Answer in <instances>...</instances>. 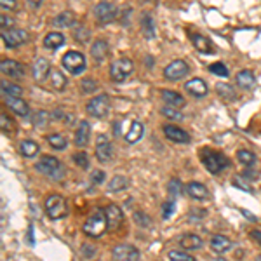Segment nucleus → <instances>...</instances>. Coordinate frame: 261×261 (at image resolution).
<instances>
[{
  "label": "nucleus",
  "mask_w": 261,
  "mask_h": 261,
  "mask_svg": "<svg viewBox=\"0 0 261 261\" xmlns=\"http://www.w3.org/2000/svg\"><path fill=\"white\" fill-rule=\"evenodd\" d=\"M200 160L211 174H219L223 169H226L230 166V160L226 155H223L221 152L213 150L209 147L200 150Z\"/></svg>",
  "instance_id": "obj_1"
},
{
  "label": "nucleus",
  "mask_w": 261,
  "mask_h": 261,
  "mask_svg": "<svg viewBox=\"0 0 261 261\" xmlns=\"http://www.w3.org/2000/svg\"><path fill=\"white\" fill-rule=\"evenodd\" d=\"M35 167L40 174L54 179V181H61L65 178V173H66V169H65L63 162H61L60 158L51 157V155H44L39 162H37Z\"/></svg>",
  "instance_id": "obj_2"
},
{
  "label": "nucleus",
  "mask_w": 261,
  "mask_h": 261,
  "mask_svg": "<svg viewBox=\"0 0 261 261\" xmlns=\"http://www.w3.org/2000/svg\"><path fill=\"white\" fill-rule=\"evenodd\" d=\"M84 234L91 239H98L108 230V221H107V214L105 211L98 209L96 213H92L91 216L87 218V221L82 226Z\"/></svg>",
  "instance_id": "obj_3"
},
{
  "label": "nucleus",
  "mask_w": 261,
  "mask_h": 261,
  "mask_svg": "<svg viewBox=\"0 0 261 261\" xmlns=\"http://www.w3.org/2000/svg\"><path fill=\"white\" fill-rule=\"evenodd\" d=\"M134 70V65L132 61L127 60V58H122V60H117L111 63L110 66V77L113 82H124L126 79H129V75Z\"/></svg>",
  "instance_id": "obj_4"
},
{
  "label": "nucleus",
  "mask_w": 261,
  "mask_h": 261,
  "mask_svg": "<svg viewBox=\"0 0 261 261\" xmlns=\"http://www.w3.org/2000/svg\"><path fill=\"white\" fill-rule=\"evenodd\" d=\"M45 213L51 219H61L66 216V200L61 195H51L45 200Z\"/></svg>",
  "instance_id": "obj_5"
},
{
  "label": "nucleus",
  "mask_w": 261,
  "mask_h": 261,
  "mask_svg": "<svg viewBox=\"0 0 261 261\" xmlns=\"http://www.w3.org/2000/svg\"><path fill=\"white\" fill-rule=\"evenodd\" d=\"M63 68H66L71 75H80L84 70H86V58H84L82 52L77 51H70L63 56Z\"/></svg>",
  "instance_id": "obj_6"
},
{
  "label": "nucleus",
  "mask_w": 261,
  "mask_h": 261,
  "mask_svg": "<svg viewBox=\"0 0 261 261\" xmlns=\"http://www.w3.org/2000/svg\"><path fill=\"white\" fill-rule=\"evenodd\" d=\"M108 110H110V99L105 94L96 96L87 103V113L94 119H105L108 115Z\"/></svg>",
  "instance_id": "obj_7"
},
{
  "label": "nucleus",
  "mask_w": 261,
  "mask_h": 261,
  "mask_svg": "<svg viewBox=\"0 0 261 261\" xmlns=\"http://www.w3.org/2000/svg\"><path fill=\"white\" fill-rule=\"evenodd\" d=\"M94 14H96V20L101 24H110L117 18V7L111 2H108V0H103V2H99L94 7Z\"/></svg>",
  "instance_id": "obj_8"
},
{
  "label": "nucleus",
  "mask_w": 261,
  "mask_h": 261,
  "mask_svg": "<svg viewBox=\"0 0 261 261\" xmlns=\"http://www.w3.org/2000/svg\"><path fill=\"white\" fill-rule=\"evenodd\" d=\"M96 158H98L101 164L110 162L113 158V145L110 143V139L107 138L105 134H99L98 139H96Z\"/></svg>",
  "instance_id": "obj_9"
},
{
  "label": "nucleus",
  "mask_w": 261,
  "mask_h": 261,
  "mask_svg": "<svg viewBox=\"0 0 261 261\" xmlns=\"http://www.w3.org/2000/svg\"><path fill=\"white\" fill-rule=\"evenodd\" d=\"M190 66L185 63L183 60H174L173 63H169L164 70V77L167 80H181L188 75Z\"/></svg>",
  "instance_id": "obj_10"
},
{
  "label": "nucleus",
  "mask_w": 261,
  "mask_h": 261,
  "mask_svg": "<svg viewBox=\"0 0 261 261\" xmlns=\"http://www.w3.org/2000/svg\"><path fill=\"white\" fill-rule=\"evenodd\" d=\"M2 39H4V44L7 47L14 49L20 47L21 44H24L28 40V33L24 30H20V28H11L7 32H2Z\"/></svg>",
  "instance_id": "obj_11"
},
{
  "label": "nucleus",
  "mask_w": 261,
  "mask_h": 261,
  "mask_svg": "<svg viewBox=\"0 0 261 261\" xmlns=\"http://www.w3.org/2000/svg\"><path fill=\"white\" fill-rule=\"evenodd\" d=\"M111 256H113V260L120 261H136L139 260V251L129 244H119L111 249Z\"/></svg>",
  "instance_id": "obj_12"
},
{
  "label": "nucleus",
  "mask_w": 261,
  "mask_h": 261,
  "mask_svg": "<svg viewBox=\"0 0 261 261\" xmlns=\"http://www.w3.org/2000/svg\"><path fill=\"white\" fill-rule=\"evenodd\" d=\"M162 130H164V134H166V138L169 139V141H174V143H188L190 141V134L178 126L167 124V126H164Z\"/></svg>",
  "instance_id": "obj_13"
},
{
  "label": "nucleus",
  "mask_w": 261,
  "mask_h": 261,
  "mask_svg": "<svg viewBox=\"0 0 261 261\" xmlns=\"http://www.w3.org/2000/svg\"><path fill=\"white\" fill-rule=\"evenodd\" d=\"M0 70L4 75L11 77V79H21L24 75V66L14 60H4L0 63Z\"/></svg>",
  "instance_id": "obj_14"
},
{
  "label": "nucleus",
  "mask_w": 261,
  "mask_h": 261,
  "mask_svg": "<svg viewBox=\"0 0 261 261\" xmlns=\"http://www.w3.org/2000/svg\"><path fill=\"white\" fill-rule=\"evenodd\" d=\"M105 214H107V221H108V230H117L122 223V211L119 206L110 204V206L105 207Z\"/></svg>",
  "instance_id": "obj_15"
},
{
  "label": "nucleus",
  "mask_w": 261,
  "mask_h": 261,
  "mask_svg": "<svg viewBox=\"0 0 261 261\" xmlns=\"http://www.w3.org/2000/svg\"><path fill=\"white\" fill-rule=\"evenodd\" d=\"M51 63H49L45 58H39V60H35V63H33V79L37 80V82H44L45 80V77L51 73Z\"/></svg>",
  "instance_id": "obj_16"
},
{
  "label": "nucleus",
  "mask_w": 261,
  "mask_h": 261,
  "mask_svg": "<svg viewBox=\"0 0 261 261\" xmlns=\"http://www.w3.org/2000/svg\"><path fill=\"white\" fill-rule=\"evenodd\" d=\"M185 91L195 98H204L207 94V86L202 79H192L185 84Z\"/></svg>",
  "instance_id": "obj_17"
},
{
  "label": "nucleus",
  "mask_w": 261,
  "mask_h": 261,
  "mask_svg": "<svg viewBox=\"0 0 261 261\" xmlns=\"http://www.w3.org/2000/svg\"><path fill=\"white\" fill-rule=\"evenodd\" d=\"M89 138H91V124L87 122V120H80L75 132V145L80 148L86 147L87 143H89Z\"/></svg>",
  "instance_id": "obj_18"
},
{
  "label": "nucleus",
  "mask_w": 261,
  "mask_h": 261,
  "mask_svg": "<svg viewBox=\"0 0 261 261\" xmlns=\"http://www.w3.org/2000/svg\"><path fill=\"white\" fill-rule=\"evenodd\" d=\"M186 194L190 195L192 198H195V200H206L207 197H209V192H207L206 185H202V183H197V181H192L186 185Z\"/></svg>",
  "instance_id": "obj_19"
},
{
  "label": "nucleus",
  "mask_w": 261,
  "mask_h": 261,
  "mask_svg": "<svg viewBox=\"0 0 261 261\" xmlns=\"http://www.w3.org/2000/svg\"><path fill=\"white\" fill-rule=\"evenodd\" d=\"M5 103H7V107L11 108L14 113L20 115V117H26V115L30 113V108H28V105L24 103L21 98H14V96H5Z\"/></svg>",
  "instance_id": "obj_20"
},
{
  "label": "nucleus",
  "mask_w": 261,
  "mask_h": 261,
  "mask_svg": "<svg viewBox=\"0 0 261 261\" xmlns=\"http://www.w3.org/2000/svg\"><path fill=\"white\" fill-rule=\"evenodd\" d=\"M179 245H181L185 251H197L204 245V240H202L198 235L186 234V235H183V237H179Z\"/></svg>",
  "instance_id": "obj_21"
},
{
  "label": "nucleus",
  "mask_w": 261,
  "mask_h": 261,
  "mask_svg": "<svg viewBox=\"0 0 261 261\" xmlns=\"http://www.w3.org/2000/svg\"><path fill=\"white\" fill-rule=\"evenodd\" d=\"M232 245H234L232 240H230L228 237H225V235H214V237L211 239V249L218 254H223V253H226V251H230Z\"/></svg>",
  "instance_id": "obj_22"
},
{
  "label": "nucleus",
  "mask_w": 261,
  "mask_h": 261,
  "mask_svg": "<svg viewBox=\"0 0 261 261\" xmlns=\"http://www.w3.org/2000/svg\"><path fill=\"white\" fill-rule=\"evenodd\" d=\"M75 21H77V16L73 14V12H71V11H63V12H60V14L54 18L52 24H54V26H58V28H70V26H73V24H75Z\"/></svg>",
  "instance_id": "obj_23"
},
{
  "label": "nucleus",
  "mask_w": 261,
  "mask_h": 261,
  "mask_svg": "<svg viewBox=\"0 0 261 261\" xmlns=\"http://www.w3.org/2000/svg\"><path fill=\"white\" fill-rule=\"evenodd\" d=\"M160 96H162L164 103L166 105H171V107H176V108L185 107V98L179 96L178 92L169 91V89H164V91H160Z\"/></svg>",
  "instance_id": "obj_24"
},
{
  "label": "nucleus",
  "mask_w": 261,
  "mask_h": 261,
  "mask_svg": "<svg viewBox=\"0 0 261 261\" xmlns=\"http://www.w3.org/2000/svg\"><path fill=\"white\" fill-rule=\"evenodd\" d=\"M44 45L47 49H51V51H56V49H60L61 45H65V35L58 32L47 33V35L44 37Z\"/></svg>",
  "instance_id": "obj_25"
},
{
  "label": "nucleus",
  "mask_w": 261,
  "mask_h": 261,
  "mask_svg": "<svg viewBox=\"0 0 261 261\" xmlns=\"http://www.w3.org/2000/svg\"><path fill=\"white\" fill-rule=\"evenodd\" d=\"M235 80H237V86L240 87V89H251V87H254V84H256L254 73L251 70H240L237 73V77H235Z\"/></svg>",
  "instance_id": "obj_26"
},
{
  "label": "nucleus",
  "mask_w": 261,
  "mask_h": 261,
  "mask_svg": "<svg viewBox=\"0 0 261 261\" xmlns=\"http://www.w3.org/2000/svg\"><path fill=\"white\" fill-rule=\"evenodd\" d=\"M192 42H194L195 49H197L198 52H204V54H213V52H214L213 44H211V40L207 39V37L194 35V37H192Z\"/></svg>",
  "instance_id": "obj_27"
},
{
  "label": "nucleus",
  "mask_w": 261,
  "mask_h": 261,
  "mask_svg": "<svg viewBox=\"0 0 261 261\" xmlns=\"http://www.w3.org/2000/svg\"><path fill=\"white\" fill-rule=\"evenodd\" d=\"M143 132H145V127H143V124L139 122V120H132V124H130L129 127V132L126 134V141L127 143H136L141 139Z\"/></svg>",
  "instance_id": "obj_28"
},
{
  "label": "nucleus",
  "mask_w": 261,
  "mask_h": 261,
  "mask_svg": "<svg viewBox=\"0 0 261 261\" xmlns=\"http://www.w3.org/2000/svg\"><path fill=\"white\" fill-rule=\"evenodd\" d=\"M108 54V44L105 40H96L91 47V56L96 61H103Z\"/></svg>",
  "instance_id": "obj_29"
},
{
  "label": "nucleus",
  "mask_w": 261,
  "mask_h": 261,
  "mask_svg": "<svg viewBox=\"0 0 261 261\" xmlns=\"http://www.w3.org/2000/svg\"><path fill=\"white\" fill-rule=\"evenodd\" d=\"M20 152L23 157L32 158L39 153V145L35 141H30V139H24V141L20 143Z\"/></svg>",
  "instance_id": "obj_30"
},
{
  "label": "nucleus",
  "mask_w": 261,
  "mask_h": 261,
  "mask_svg": "<svg viewBox=\"0 0 261 261\" xmlns=\"http://www.w3.org/2000/svg\"><path fill=\"white\" fill-rule=\"evenodd\" d=\"M49 79H51V84L56 91H63L65 87H66V77H65L60 70H56V68L51 70V77H49Z\"/></svg>",
  "instance_id": "obj_31"
},
{
  "label": "nucleus",
  "mask_w": 261,
  "mask_h": 261,
  "mask_svg": "<svg viewBox=\"0 0 261 261\" xmlns=\"http://www.w3.org/2000/svg\"><path fill=\"white\" fill-rule=\"evenodd\" d=\"M127 185H129V181H127L126 176H113L111 178V181L108 183V192H111V194H115V192H122L127 188Z\"/></svg>",
  "instance_id": "obj_32"
},
{
  "label": "nucleus",
  "mask_w": 261,
  "mask_h": 261,
  "mask_svg": "<svg viewBox=\"0 0 261 261\" xmlns=\"http://www.w3.org/2000/svg\"><path fill=\"white\" fill-rule=\"evenodd\" d=\"M47 143L51 145L52 148H54V150H66V147H68L66 138H65L63 134H60V132L49 134L47 136Z\"/></svg>",
  "instance_id": "obj_33"
},
{
  "label": "nucleus",
  "mask_w": 261,
  "mask_h": 261,
  "mask_svg": "<svg viewBox=\"0 0 261 261\" xmlns=\"http://www.w3.org/2000/svg\"><path fill=\"white\" fill-rule=\"evenodd\" d=\"M141 30H143V33H145V37H147V39H153V37H155V23H153V20H152L150 14H143Z\"/></svg>",
  "instance_id": "obj_34"
},
{
  "label": "nucleus",
  "mask_w": 261,
  "mask_h": 261,
  "mask_svg": "<svg viewBox=\"0 0 261 261\" xmlns=\"http://www.w3.org/2000/svg\"><path fill=\"white\" fill-rule=\"evenodd\" d=\"M0 87H2V94L4 96L21 98V94H23V89H21L20 86H16V84H9V82H5V80H2V82H0Z\"/></svg>",
  "instance_id": "obj_35"
},
{
  "label": "nucleus",
  "mask_w": 261,
  "mask_h": 261,
  "mask_svg": "<svg viewBox=\"0 0 261 261\" xmlns=\"http://www.w3.org/2000/svg\"><path fill=\"white\" fill-rule=\"evenodd\" d=\"M237 158H239V162H242L245 167H253L254 164H256V155L249 150H239Z\"/></svg>",
  "instance_id": "obj_36"
},
{
  "label": "nucleus",
  "mask_w": 261,
  "mask_h": 261,
  "mask_svg": "<svg viewBox=\"0 0 261 261\" xmlns=\"http://www.w3.org/2000/svg\"><path fill=\"white\" fill-rule=\"evenodd\" d=\"M216 92L221 96L223 99L230 101V99H235V89L228 84H218L216 86Z\"/></svg>",
  "instance_id": "obj_37"
},
{
  "label": "nucleus",
  "mask_w": 261,
  "mask_h": 261,
  "mask_svg": "<svg viewBox=\"0 0 261 261\" xmlns=\"http://www.w3.org/2000/svg\"><path fill=\"white\" fill-rule=\"evenodd\" d=\"M160 113H162L164 117H167V119H171V120H183V119H185V115L179 111V108L171 107V105L164 107L162 110H160Z\"/></svg>",
  "instance_id": "obj_38"
},
{
  "label": "nucleus",
  "mask_w": 261,
  "mask_h": 261,
  "mask_svg": "<svg viewBox=\"0 0 261 261\" xmlns=\"http://www.w3.org/2000/svg\"><path fill=\"white\" fill-rule=\"evenodd\" d=\"M49 120H51V115H49L47 111L40 110V111H35V113H33L32 122H33V126H37V127H44V126H47Z\"/></svg>",
  "instance_id": "obj_39"
},
{
  "label": "nucleus",
  "mask_w": 261,
  "mask_h": 261,
  "mask_svg": "<svg viewBox=\"0 0 261 261\" xmlns=\"http://www.w3.org/2000/svg\"><path fill=\"white\" fill-rule=\"evenodd\" d=\"M73 37H75L77 42L86 44V42H89V37H91V32H89L87 28H84V26H77V30H75V32H73Z\"/></svg>",
  "instance_id": "obj_40"
},
{
  "label": "nucleus",
  "mask_w": 261,
  "mask_h": 261,
  "mask_svg": "<svg viewBox=\"0 0 261 261\" xmlns=\"http://www.w3.org/2000/svg\"><path fill=\"white\" fill-rule=\"evenodd\" d=\"M73 162H75V166H79L80 169H87V167H89V157H87V153H84V152H77V153H73Z\"/></svg>",
  "instance_id": "obj_41"
},
{
  "label": "nucleus",
  "mask_w": 261,
  "mask_h": 261,
  "mask_svg": "<svg viewBox=\"0 0 261 261\" xmlns=\"http://www.w3.org/2000/svg\"><path fill=\"white\" fill-rule=\"evenodd\" d=\"M80 89H82V94H89V92H94L98 89V84L94 79H82Z\"/></svg>",
  "instance_id": "obj_42"
},
{
  "label": "nucleus",
  "mask_w": 261,
  "mask_h": 261,
  "mask_svg": "<svg viewBox=\"0 0 261 261\" xmlns=\"http://www.w3.org/2000/svg\"><path fill=\"white\" fill-rule=\"evenodd\" d=\"M181 181H179L178 178H174L169 181V185H167V190H169V195L171 197H178L179 194H181Z\"/></svg>",
  "instance_id": "obj_43"
},
{
  "label": "nucleus",
  "mask_w": 261,
  "mask_h": 261,
  "mask_svg": "<svg viewBox=\"0 0 261 261\" xmlns=\"http://www.w3.org/2000/svg\"><path fill=\"white\" fill-rule=\"evenodd\" d=\"M209 71H211V73H216V75H219V77H228V75H230L228 68H226V65H223V63H214V65H211V66H209Z\"/></svg>",
  "instance_id": "obj_44"
},
{
  "label": "nucleus",
  "mask_w": 261,
  "mask_h": 261,
  "mask_svg": "<svg viewBox=\"0 0 261 261\" xmlns=\"http://www.w3.org/2000/svg\"><path fill=\"white\" fill-rule=\"evenodd\" d=\"M174 211H176V204H174L173 200H167L162 204V218L164 219H169V218L174 214Z\"/></svg>",
  "instance_id": "obj_45"
},
{
  "label": "nucleus",
  "mask_w": 261,
  "mask_h": 261,
  "mask_svg": "<svg viewBox=\"0 0 261 261\" xmlns=\"http://www.w3.org/2000/svg\"><path fill=\"white\" fill-rule=\"evenodd\" d=\"M134 221L138 223L141 228H147V226H150L152 225V221H150V218L147 216L145 213H134Z\"/></svg>",
  "instance_id": "obj_46"
},
{
  "label": "nucleus",
  "mask_w": 261,
  "mask_h": 261,
  "mask_svg": "<svg viewBox=\"0 0 261 261\" xmlns=\"http://www.w3.org/2000/svg\"><path fill=\"white\" fill-rule=\"evenodd\" d=\"M169 260H178V261H194V258L188 253H183V251H171L169 253Z\"/></svg>",
  "instance_id": "obj_47"
},
{
  "label": "nucleus",
  "mask_w": 261,
  "mask_h": 261,
  "mask_svg": "<svg viewBox=\"0 0 261 261\" xmlns=\"http://www.w3.org/2000/svg\"><path fill=\"white\" fill-rule=\"evenodd\" d=\"M0 126H2V132H5V134H9V132L14 129V127H12V120L9 119L5 113L0 115Z\"/></svg>",
  "instance_id": "obj_48"
},
{
  "label": "nucleus",
  "mask_w": 261,
  "mask_h": 261,
  "mask_svg": "<svg viewBox=\"0 0 261 261\" xmlns=\"http://www.w3.org/2000/svg\"><path fill=\"white\" fill-rule=\"evenodd\" d=\"M91 181L94 183V185L103 183L105 181V173H103V171H99V169L92 171V173H91Z\"/></svg>",
  "instance_id": "obj_49"
},
{
  "label": "nucleus",
  "mask_w": 261,
  "mask_h": 261,
  "mask_svg": "<svg viewBox=\"0 0 261 261\" xmlns=\"http://www.w3.org/2000/svg\"><path fill=\"white\" fill-rule=\"evenodd\" d=\"M234 185H235V186H239V188H240V190H244V192H249V194H251V192H253V190H251V186L247 185V183H245V179L242 178V176H237V178L234 179Z\"/></svg>",
  "instance_id": "obj_50"
},
{
  "label": "nucleus",
  "mask_w": 261,
  "mask_h": 261,
  "mask_svg": "<svg viewBox=\"0 0 261 261\" xmlns=\"http://www.w3.org/2000/svg\"><path fill=\"white\" fill-rule=\"evenodd\" d=\"M204 216H206V211L202 209H192L190 214H188V218H190L192 221H200V219H204Z\"/></svg>",
  "instance_id": "obj_51"
},
{
  "label": "nucleus",
  "mask_w": 261,
  "mask_h": 261,
  "mask_svg": "<svg viewBox=\"0 0 261 261\" xmlns=\"http://www.w3.org/2000/svg\"><path fill=\"white\" fill-rule=\"evenodd\" d=\"M96 254V249L94 247H91L89 244H84L82 245V256L84 258H92Z\"/></svg>",
  "instance_id": "obj_52"
},
{
  "label": "nucleus",
  "mask_w": 261,
  "mask_h": 261,
  "mask_svg": "<svg viewBox=\"0 0 261 261\" xmlns=\"http://www.w3.org/2000/svg\"><path fill=\"white\" fill-rule=\"evenodd\" d=\"M0 5H2V9L12 11V9H16V0H0Z\"/></svg>",
  "instance_id": "obj_53"
},
{
  "label": "nucleus",
  "mask_w": 261,
  "mask_h": 261,
  "mask_svg": "<svg viewBox=\"0 0 261 261\" xmlns=\"http://www.w3.org/2000/svg\"><path fill=\"white\" fill-rule=\"evenodd\" d=\"M0 21H2V32H4L5 28H7V30H11V28H12V20H11V18L5 16V14H2Z\"/></svg>",
  "instance_id": "obj_54"
},
{
  "label": "nucleus",
  "mask_w": 261,
  "mask_h": 261,
  "mask_svg": "<svg viewBox=\"0 0 261 261\" xmlns=\"http://www.w3.org/2000/svg\"><path fill=\"white\" fill-rule=\"evenodd\" d=\"M240 176H242L244 179H254V178H258L260 174H258L256 171H253V169H247V171H244V173H242Z\"/></svg>",
  "instance_id": "obj_55"
},
{
  "label": "nucleus",
  "mask_w": 261,
  "mask_h": 261,
  "mask_svg": "<svg viewBox=\"0 0 261 261\" xmlns=\"http://www.w3.org/2000/svg\"><path fill=\"white\" fill-rule=\"evenodd\" d=\"M44 0H28V4H30V7L32 9H39L40 5H42Z\"/></svg>",
  "instance_id": "obj_56"
},
{
  "label": "nucleus",
  "mask_w": 261,
  "mask_h": 261,
  "mask_svg": "<svg viewBox=\"0 0 261 261\" xmlns=\"http://www.w3.org/2000/svg\"><path fill=\"white\" fill-rule=\"evenodd\" d=\"M120 129H122V122H115L113 130H115V136H117V138L120 136Z\"/></svg>",
  "instance_id": "obj_57"
},
{
  "label": "nucleus",
  "mask_w": 261,
  "mask_h": 261,
  "mask_svg": "<svg viewBox=\"0 0 261 261\" xmlns=\"http://www.w3.org/2000/svg\"><path fill=\"white\" fill-rule=\"evenodd\" d=\"M251 235H253V237L256 239V240L260 242V245H261V230H253V232H251Z\"/></svg>",
  "instance_id": "obj_58"
},
{
  "label": "nucleus",
  "mask_w": 261,
  "mask_h": 261,
  "mask_svg": "<svg viewBox=\"0 0 261 261\" xmlns=\"http://www.w3.org/2000/svg\"><path fill=\"white\" fill-rule=\"evenodd\" d=\"M32 232H33V226L30 225L28 226V242H30V244H33V234Z\"/></svg>",
  "instance_id": "obj_59"
},
{
  "label": "nucleus",
  "mask_w": 261,
  "mask_h": 261,
  "mask_svg": "<svg viewBox=\"0 0 261 261\" xmlns=\"http://www.w3.org/2000/svg\"><path fill=\"white\" fill-rule=\"evenodd\" d=\"M242 214H245V216H247V219H251V221H256V218H254L251 213H247V211H242Z\"/></svg>",
  "instance_id": "obj_60"
},
{
  "label": "nucleus",
  "mask_w": 261,
  "mask_h": 261,
  "mask_svg": "<svg viewBox=\"0 0 261 261\" xmlns=\"http://www.w3.org/2000/svg\"><path fill=\"white\" fill-rule=\"evenodd\" d=\"M258 258H260V260H261V254H260V256H258Z\"/></svg>",
  "instance_id": "obj_61"
}]
</instances>
